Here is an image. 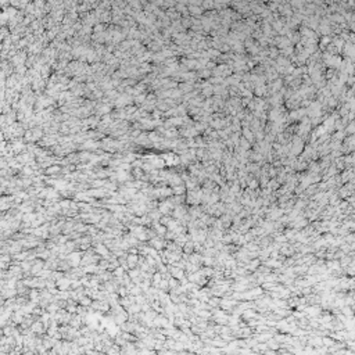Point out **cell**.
I'll use <instances>...</instances> for the list:
<instances>
[{"mask_svg":"<svg viewBox=\"0 0 355 355\" xmlns=\"http://www.w3.org/2000/svg\"><path fill=\"white\" fill-rule=\"evenodd\" d=\"M354 112H355V111H354Z\"/></svg>","mask_w":355,"mask_h":355,"instance_id":"4fadbf2b","label":"cell"},{"mask_svg":"<svg viewBox=\"0 0 355 355\" xmlns=\"http://www.w3.org/2000/svg\"><path fill=\"white\" fill-rule=\"evenodd\" d=\"M354 76H355V71H354Z\"/></svg>","mask_w":355,"mask_h":355,"instance_id":"7c38bea8","label":"cell"},{"mask_svg":"<svg viewBox=\"0 0 355 355\" xmlns=\"http://www.w3.org/2000/svg\"><path fill=\"white\" fill-rule=\"evenodd\" d=\"M350 28H351V31H354V32H355V24H354V22L350 25Z\"/></svg>","mask_w":355,"mask_h":355,"instance_id":"30bf717a","label":"cell"},{"mask_svg":"<svg viewBox=\"0 0 355 355\" xmlns=\"http://www.w3.org/2000/svg\"><path fill=\"white\" fill-rule=\"evenodd\" d=\"M329 105H330V107H334V105H336V99H333V97L329 99Z\"/></svg>","mask_w":355,"mask_h":355,"instance_id":"9c48e42d","label":"cell"},{"mask_svg":"<svg viewBox=\"0 0 355 355\" xmlns=\"http://www.w3.org/2000/svg\"><path fill=\"white\" fill-rule=\"evenodd\" d=\"M347 83H350V85H355V76L354 75H350L348 76V80H347Z\"/></svg>","mask_w":355,"mask_h":355,"instance_id":"52a82bcc","label":"cell"},{"mask_svg":"<svg viewBox=\"0 0 355 355\" xmlns=\"http://www.w3.org/2000/svg\"><path fill=\"white\" fill-rule=\"evenodd\" d=\"M32 330L33 333H43V326H42V322H35L32 325Z\"/></svg>","mask_w":355,"mask_h":355,"instance_id":"7a4b0ae2","label":"cell"},{"mask_svg":"<svg viewBox=\"0 0 355 355\" xmlns=\"http://www.w3.org/2000/svg\"><path fill=\"white\" fill-rule=\"evenodd\" d=\"M136 261H137V257H136V255H131V257L128 258V262H129V265H131V266H135Z\"/></svg>","mask_w":355,"mask_h":355,"instance_id":"277c9868","label":"cell"},{"mask_svg":"<svg viewBox=\"0 0 355 355\" xmlns=\"http://www.w3.org/2000/svg\"><path fill=\"white\" fill-rule=\"evenodd\" d=\"M345 133H350V135H354L355 133V121H352V122H348V125H347V128H345Z\"/></svg>","mask_w":355,"mask_h":355,"instance_id":"3957f363","label":"cell"},{"mask_svg":"<svg viewBox=\"0 0 355 355\" xmlns=\"http://www.w3.org/2000/svg\"><path fill=\"white\" fill-rule=\"evenodd\" d=\"M327 43H332V39H330V38H327V36H325L323 39L321 40V46H325V44H327Z\"/></svg>","mask_w":355,"mask_h":355,"instance_id":"8992f818","label":"cell"},{"mask_svg":"<svg viewBox=\"0 0 355 355\" xmlns=\"http://www.w3.org/2000/svg\"><path fill=\"white\" fill-rule=\"evenodd\" d=\"M308 114L311 115V117H319V115L322 114V107L319 105V103H312L311 107H309Z\"/></svg>","mask_w":355,"mask_h":355,"instance_id":"6da1fadb","label":"cell"},{"mask_svg":"<svg viewBox=\"0 0 355 355\" xmlns=\"http://www.w3.org/2000/svg\"><path fill=\"white\" fill-rule=\"evenodd\" d=\"M80 304H82V305H88V304H90V300L83 297V298H80Z\"/></svg>","mask_w":355,"mask_h":355,"instance_id":"ba28073f","label":"cell"},{"mask_svg":"<svg viewBox=\"0 0 355 355\" xmlns=\"http://www.w3.org/2000/svg\"><path fill=\"white\" fill-rule=\"evenodd\" d=\"M71 322H72L71 325H72L74 327H79V326H80V318H74Z\"/></svg>","mask_w":355,"mask_h":355,"instance_id":"5b68a950","label":"cell"},{"mask_svg":"<svg viewBox=\"0 0 355 355\" xmlns=\"http://www.w3.org/2000/svg\"><path fill=\"white\" fill-rule=\"evenodd\" d=\"M40 355H49V354H47V352H43V354H40Z\"/></svg>","mask_w":355,"mask_h":355,"instance_id":"8fae6325","label":"cell"}]
</instances>
